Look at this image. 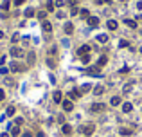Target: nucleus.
<instances>
[{
    "label": "nucleus",
    "mask_w": 142,
    "mask_h": 137,
    "mask_svg": "<svg viewBox=\"0 0 142 137\" xmlns=\"http://www.w3.org/2000/svg\"><path fill=\"white\" fill-rule=\"evenodd\" d=\"M94 128H95V126L90 123V125H85V126L81 128V132H83L85 135H90V134H94Z\"/></svg>",
    "instance_id": "7ed1b4c3"
},
{
    "label": "nucleus",
    "mask_w": 142,
    "mask_h": 137,
    "mask_svg": "<svg viewBox=\"0 0 142 137\" xmlns=\"http://www.w3.org/2000/svg\"><path fill=\"white\" fill-rule=\"evenodd\" d=\"M88 52H90V47H88V45H83V47L77 49V56H85V54H88Z\"/></svg>",
    "instance_id": "0eeeda50"
},
{
    "label": "nucleus",
    "mask_w": 142,
    "mask_h": 137,
    "mask_svg": "<svg viewBox=\"0 0 142 137\" xmlns=\"http://www.w3.org/2000/svg\"><path fill=\"white\" fill-rule=\"evenodd\" d=\"M0 137H9V134H2V135H0Z\"/></svg>",
    "instance_id": "ea45409f"
},
{
    "label": "nucleus",
    "mask_w": 142,
    "mask_h": 137,
    "mask_svg": "<svg viewBox=\"0 0 142 137\" xmlns=\"http://www.w3.org/2000/svg\"><path fill=\"white\" fill-rule=\"evenodd\" d=\"M65 33H67V34H72V33H74V25H72L70 22H67V24H65Z\"/></svg>",
    "instance_id": "f3484780"
},
{
    "label": "nucleus",
    "mask_w": 142,
    "mask_h": 137,
    "mask_svg": "<svg viewBox=\"0 0 142 137\" xmlns=\"http://www.w3.org/2000/svg\"><path fill=\"white\" fill-rule=\"evenodd\" d=\"M47 11H49V13L54 11V2H47Z\"/></svg>",
    "instance_id": "5701e85b"
},
{
    "label": "nucleus",
    "mask_w": 142,
    "mask_h": 137,
    "mask_svg": "<svg viewBox=\"0 0 142 137\" xmlns=\"http://www.w3.org/2000/svg\"><path fill=\"white\" fill-rule=\"evenodd\" d=\"M24 137H31V134H29V132H27V134H24Z\"/></svg>",
    "instance_id": "58836bf2"
},
{
    "label": "nucleus",
    "mask_w": 142,
    "mask_h": 137,
    "mask_svg": "<svg viewBox=\"0 0 142 137\" xmlns=\"http://www.w3.org/2000/svg\"><path fill=\"white\" fill-rule=\"evenodd\" d=\"M106 27L110 29V31H115V29L119 27V24H117L115 20H108V22H106Z\"/></svg>",
    "instance_id": "9d476101"
},
{
    "label": "nucleus",
    "mask_w": 142,
    "mask_h": 137,
    "mask_svg": "<svg viewBox=\"0 0 142 137\" xmlns=\"http://www.w3.org/2000/svg\"><path fill=\"white\" fill-rule=\"evenodd\" d=\"M25 0H14V5H20V4H24Z\"/></svg>",
    "instance_id": "c9c22d12"
},
{
    "label": "nucleus",
    "mask_w": 142,
    "mask_h": 137,
    "mask_svg": "<svg viewBox=\"0 0 142 137\" xmlns=\"http://www.w3.org/2000/svg\"><path fill=\"white\" fill-rule=\"evenodd\" d=\"M83 63H90V56H83Z\"/></svg>",
    "instance_id": "2f4dec72"
},
{
    "label": "nucleus",
    "mask_w": 142,
    "mask_h": 137,
    "mask_svg": "<svg viewBox=\"0 0 142 137\" xmlns=\"http://www.w3.org/2000/svg\"><path fill=\"white\" fill-rule=\"evenodd\" d=\"M106 63H108V58H106V56H101V58H99V61H97V68H99V67H104Z\"/></svg>",
    "instance_id": "2eb2a0df"
},
{
    "label": "nucleus",
    "mask_w": 142,
    "mask_h": 137,
    "mask_svg": "<svg viewBox=\"0 0 142 137\" xmlns=\"http://www.w3.org/2000/svg\"><path fill=\"white\" fill-rule=\"evenodd\" d=\"M79 13H81V16H83V18H88V16H90V15H88V9H81Z\"/></svg>",
    "instance_id": "393cba45"
},
{
    "label": "nucleus",
    "mask_w": 142,
    "mask_h": 137,
    "mask_svg": "<svg viewBox=\"0 0 142 137\" xmlns=\"http://www.w3.org/2000/svg\"><path fill=\"white\" fill-rule=\"evenodd\" d=\"M61 132H63L65 135H70L72 134V126L70 125H63V126H61Z\"/></svg>",
    "instance_id": "9b49d317"
},
{
    "label": "nucleus",
    "mask_w": 142,
    "mask_h": 137,
    "mask_svg": "<svg viewBox=\"0 0 142 137\" xmlns=\"http://www.w3.org/2000/svg\"><path fill=\"white\" fill-rule=\"evenodd\" d=\"M5 63V56H0V65H4Z\"/></svg>",
    "instance_id": "f704fd0d"
},
{
    "label": "nucleus",
    "mask_w": 142,
    "mask_h": 137,
    "mask_svg": "<svg viewBox=\"0 0 142 137\" xmlns=\"http://www.w3.org/2000/svg\"><path fill=\"white\" fill-rule=\"evenodd\" d=\"M54 2H56L58 5H63V0H54Z\"/></svg>",
    "instance_id": "4c0bfd02"
},
{
    "label": "nucleus",
    "mask_w": 142,
    "mask_h": 137,
    "mask_svg": "<svg viewBox=\"0 0 142 137\" xmlns=\"http://www.w3.org/2000/svg\"><path fill=\"white\" fill-rule=\"evenodd\" d=\"M2 9H4V11H7V9H9V2H7V0L2 4Z\"/></svg>",
    "instance_id": "c85d7f7f"
},
{
    "label": "nucleus",
    "mask_w": 142,
    "mask_h": 137,
    "mask_svg": "<svg viewBox=\"0 0 142 137\" xmlns=\"http://www.w3.org/2000/svg\"><path fill=\"white\" fill-rule=\"evenodd\" d=\"M0 38H4V33H2V31H0Z\"/></svg>",
    "instance_id": "a19ab883"
},
{
    "label": "nucleus",
    "mask_w": 142,
    "mask_h": 137,
    "mask_svg": "<svg viewBox=\"0 0 142 137\" xmlns=\"http://www.w3.org/2000/svg\"><path fill=\"white\" fill-rule=\"evenodd\" d=\"M47 63H49L50 67H56V61H54V60H47Z\"/></svg>",
    "instance_id": "473e14b6"
},
{
    "label": "nucleus",
    "mask_w": 142,
    "mask_h": 137,
    "mask_svg": "<svg viewBox=\"0 0 142 137\" xmlns=\"http://www.w3.org/2000/svg\"><path fill=\"white\" fill-rule=\"evenodd\" d=\"M131 108H133V105H131V103H122V112H124V114L131 112Z\"/></svg>",
    "instance_id": "ddd939ff"
},
{
    "label": "nucleus",
    "mask_w": 142,
    "mask_h": 137,
    "mask_svg": "<svg viewBox=\"0 0 142 137\" xmlns=\"http://www.w3.org/2000/svg\"><path fill=\"white\" fill-rule=\"evenodd\" d=\"M0 74H4V76H5V74H7V68L4 67V65H0Z\"/></svg>",
    "instance_id": "c756f323"
},
{
    "label": "nucleus",
    "mask_w": 142,
    "mask_h": 137,
    "mask_svg": "<svg viewBox=\"0 0 142 137\" xmlns=\"http://www.w3.org/2000/svg\"><path fill=\"white\" fill-rule=\"evenodd\" d=\"M41 29H43V33L50 34V33H52V25H50V22H47V20H43V24H41Z\"/></svg>",
    "instance_id": "39448f33"
},
{
    "label": "nucleus",
    "mask_w": 142,
    "mask_h": 137,
    "mask_svg": "<svg viewBox=\"0 0 142 137\" xmlns=\"http://www.w3.org/2000/svg\"><path fill=\"white\" fill-rule=\"evenodd\" d=\"M103 92H104V88H103L101 85H97V87L94 88V94H97V96H99V94H103Z\"/></svg>",
    "instance_id": "412c9836"
},
{
    "label": "nucleus",
    "mask_w": 142,
    "mask_h": 137,
    "mask_svg": "<svg viewBox=\"0 0 142 137\" xmlns=\"http://www.w3.org/2000/svg\"><path fill=\"white\" fill-rule=\"evenodd\" d=\"M106 40H108V36H106V34H99V36H97V42H101V43H104Z\"/></svg>",
    "instance_id": "4be33fe9"
},
{
    "label": "nucleus",
    "mask_w": 142,
    "mask_h": 137,
    "mask_svg": "<svg viewBox=\"0 0 142 137\" xmlns=\"http://www.w3.org/2000/svg\"><path fill=\"white\" fill-rule=\"evenodd\" d=\"M45 16H47L45 11H40V13H38V18H40V20H45Z\"/></svg>",
    "instance_id": "a878e982"
},
{
    "label": "nucleus",
    "mask_w": 142,
    "mask_h": 137,
    "mask_svg": "<svg viewBox=\"0 0 142 137\" xmlns=\"http://www.w3.org/2000/svg\"><path fill=\"white\" fill-rule=\"evenodd\" d=\"M61 106H63L65 112H70L72 108H74V101H72V99H63V101H61Z\"/></svg>",
    "instance_id": "f257e3e1"
},
{
    "label": "nucleus",
    "mask_w": 142,
    "mask_h": 137,
    "mask_svg": "<svg viewBox=\"0 0 142 137\" xmlns=\"http://www.w3.org/2000/svg\"><path fill=\"white\" fill-rule=\"evenodd\" d=\"M130 90H131V83H130V85H126V87H124V94H128V92H130Z\"/></svg>",
    "instance_id": "7c9ffc66"
},
{
    "label": "nucleus",
    "mask_w": 142,
    "mask_h": 137,
    "mask_svg": "<svg viewBox=\"0 0 142 137\" xmlns=\"http://www.w3.org/2000/svg\"><path fill=\"white\" fill-rule=\"evenodd\" d=\"M11 70H13V72H24V70H25V65H22V63H13V65H11Z\"/></svg>",
    "instance_id": "423d86ee"
},
{
    "label": "nucleus",
    "mask_w": 142,
    "mask_h": 137,
    "mask_svg": "<svg viewBox=\"0 0 142 137\" xmlns=\"http://www.w3.org/2000/svg\"><path fill=\"white\" fill-rule=\"evenodd\" d=\"M124 24H126L128 27H131V29H135V27H137V22H135V20H130V18H126V20H124Z\"/></svg>",
    "instance_id": "dca6fc26"
},
{
    "label": "nucleus",
    "mask_w": 142,
    "mask_h": 137,
    "mask_svg": "<svg viewBox=\"0 0 142 137\" xmlns=\"http://www.w3.org/2000/svg\"><path fill=\"white\" fill-rule=\"evenodd\" d=\"M34 52H29V54H27V61H29V65H33V63H34Z\"/></svg>",
    "instance_id": "aec40b11"
},
{
    "label": "nucleus",
    "mask_w": 142,
    "mask_h": 137,
    "mask_svg": "<svg viewBox=\"0 0 142 137\" xmlns=\"http://www.w3.org/2000/svg\"><path fill=\"white\" fill-rule=\"evenodd\" d=\"M106 106L103 105V103H94L92 106H90V112H103Z\"/></svg>",
    "instance_id": "f03ea898"
},
{
    "label": "nucleus",
    "mask_w": 142,
    "mask_h": 137,
    "mask_svg": "<svg viewBox=\"0 0 142 137\" xmlns=\"http://www.w3.org/2000/svg\"><path fill=\"white\" fill-rule=\"evenodd\" d=\"M52 98H54V101H56V103H61V101H63V94H61V92H58V90L54 92V96H52Z\"/></svg>",
    "instance_id": "4468645a"
},
{
    "label": "nucleus",
    "mask_w": 142,
    "mask_h": 137,
    "mask_svg": "<svg viewBox=\"0 0 142 137\" xmlns=\"http://www.w3.org/2000/svg\"><path fill=\"white\" fill-rule=\"evenodd\" d=\"M121 103H122V98H121V96H113L111 101H110V105H111V106H119Z\"/></svg>",
    "instance_id": "1a4fd4ad"
},
{
    "label": "nucleus",
    "mask_w": 142,
    "mask_h": 137,
    "mask_svg": "<svg viewBox=\"0 0 142 137\" xmlns=\"http://www.w3.org/2000/svg\"><path fill=\"white\" fill-rule=\"evenodd\" d=\"M22 54H24L22 49H18V47H13V49H11V56H14V58H22Z\"/></svg>",
    "instance_id": "6e6552de"
},
{
    "label": "nucleus",
    "mask_w": 142,
    "mask_h": 137,
    "mask_svg": "<svg viewBox=\"0 0 142 137\" xmlns=\"http://www.w3.org/2000/svg\"><path fill=\"white\" fill-rule=\"evenodd\" d=\"M4 98H5V94H4V90H0V101H2Z\"/></svg>",
    "instance_id": "e433bc0d"
},
{
    "label": "nucleus",
    "mask_w": 142,
    "mask_h": 137,
    "mask_svg": "<svg viewBox=\"0 0 142 137\" xmlns=\"http://www.w3.org/2000/svg\"><path fill=\"white\" fill-rule=\"evenodd\" d=\"M24 15H25L27 18H33V16L36 15V11L33 9V7H29V9H25V13H24Z\"/></svg>",
    "instance_id": "a211bd4d"
},
{
    "label": "nucleus",
    "mask_w": 142,
    "mask_h": 137,
    "mask_svg": "<svg viewBox=\"0 0 142 137\" xmlns=\"http://www.w3.org/2000/svg\"><path fill=\"white\" fill-rule=\"evenodd\" d=\"M119 134H121V135H131V134H133V130H130V128H121V130H119Z\"/></svg>",
    "instance_id": "6ab92c4d"
},
{
    "label": "nucleus",
    "mask_w": 142,
    "mask_h": 137,
    "mask_svg": "<svg viewBox=\"0 0 142 137\" xmlns=\"http://www.w3.org/2000/svg\"><path fill=\"white\" fill-rule=\"evenodd\" d=\"M86 22H88L90 27H97V25H99V18H97V16H88Z\"/></svg>",
    "instance_id": "20e7f679"
},
{
    "label": "nucleus",
    "mask_w": 142,
    "mask_h": 137,
    "mask_svg": "<svg viewBox=\"0 0 142 137\" xmlns=\"http://www.w3.org/2000/svg\"><path fill=\"white\" fill-rule=\"evenodd\" d=\"M14 114V106L11 105V106H7V115H13Z\"/></svg>",
    "instance_id": "bb28decb"
},
{
    "label": "nucleus",
    "mask_w": 142,
    "mask_h": 137,
    "mask_svg": "<svg viewBox=\"0 0 142 137\" xmlns=\"http://www.w3.org/2000/svg\"><path fill=\"white\" fill-rule=\"evenodd\" d=\"M81 94H83L81 90H70L69 96H70V99H77V98H81Z\"/></svg>",
    "instance_id": "f8f14e48"
},
{
    "label": "nucleus",
    "mask_w": 142,
    "mask_h": 137,
    "mask_svg": "<svg viewBox=\"0 0 142 137\" xmlns=\"http://www.w3.org/2000/svg\"><path fill=\"white\" fill-rule=\"evenodd\" d=\"M79 90H81V92H83V94H85V92H88V90H90V85H85V87H81V88H79Z\"/></svg>",
    "instance_id": "cd10ccee"
},
{
    "label": "nucleus",
    "mask_w": 142,
    "mask_h": 137,
    "mask_svg": "<svg viewBox=\"0 0 142 137\" xmlns=\"http://www.w3.org/2000/svg\"><path fill=\"white\" fill-rule=\"evenodd\" d=\"M11 134H13L14 137H16V135H20V128H16V126H13V128H11Z\"/></svg>",
    "instance_id": "b1692460"
},
{
    "label": "nucleus",
    "mask_w": 142,
    "mask_h": 137,
    "mask_svg": "<svg viewBox=\"0 0 142 137\" xmlns=\"http://www.w3.org/2000/svg\"><path fill=\"white\" fill-rule=\"evenodd\" d=\"M140 52H142V47H140Z\"/></svg>",
    "instance_id": "79ce46f5"
},
{
    "label": "nucleus",
    "mask_w": 142,
    "mask_h": 137,
    "mask_svg": "<svg viewBox=\"0 0 142 137\" xmlns=\"http://www.w3.org/2000/svg\"><path fill=\"white\" fill-rule=\"evenodd\" d=\"M128 45H130V43H128L126 40H122V42H121V47H128Z\"/></svg>",
    "instance_id": "72a5a7b5"
}]
</instances>
